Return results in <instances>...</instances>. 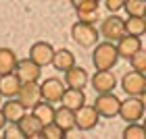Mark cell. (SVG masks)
<instances>
[{"label": "cell", "mask_w": 146, "mask_h": 139, "mask_svg": "<svg viewBox=\"0 0 146 139\" xmlns=\"http://www.w3.org/2000/svg\"><path fill=\"white\" fill-rule=\"evenodd\" d=\"M119 50L115 42H100L94 46V52H92V64H94L96 71H109L119 62Z\"/></svg>", "instance_id": "6da1fadb"}, {"label": "cell", "mask_w": 146, "mask_h": 139, "mask_svg": "<svg viewBox=\"0 0 146 139\" xmlns=\"http://www.w3.org/2000/svg\"><path fill=\"white\" fill-rule=\"evenodd\" d=\"M71 37L73 42L82 48H94L98 44V37H100V29L94 27V23H84V21H77L73 23L71 27Z\"/></svg>", "instance_id": "7a4b0ae2"}, {"label": "cell", "mask_w": 146, "mask_h": 139, "mask_svg": "<svg viewBox=\"0 0 146 139\" xmlns=\"http://www.w3.org/2000/svg\"><path fill=\"white\" fill-rule=\"evenodd\" d=\"M144 102L140 96H127V100L121 102V108H119V116L123 118L125 123H138L144 118Z\"/></svg>", "instance_id": "3957f363"}, {"label": "cell", "mask_w": 146, "mask_h": 139, "mask_svg": "<svg viewBox=\"0 0 146 139\" xmlns=\"http://www.w3.org/2000/svg\"><path fill=\"white\" fill-rule=\"evenodd\" d=\"M127 31H125V21L119 15L115 12H111L107 19H102L100 23V35L104 39H109V42H117V39H121Z\"/></svg>", "instance_id": "277c9868"}, {"label": "cell", "mask_w": 146, "mask_h": 139, "mask_svg": "<svg viewBox=\"0 0 146 139\" xmlns=\"http://www.w3.org/2000/svg\"><path fill=\"white\" fill-rule=\"evenodd\" d=\"M94 108L98 110V114L102 118H113L119 116V108H121V100L113 94V91H107V94H98L94 100Z\"/></svg>", "instance_id": "5b68a950"}, {"label": "cell", "mask_w": 146, "mask_h": 139, "mask_svg": "<svg viewBox=\"0 0 146 139\" xmlns=\"http://www.w3.org/2000/svg\"><path fill=\"white\" fill-rule=\"evenodd\" d=\"M121 87L127 96H142L146 91V73L140 71H127L121 77Z\"/></svg>", "instance_id": "8992f818"}, {"label": "cell", "mask_w": 146, "mask_h": 139, "mask_svg": "<svg viewBox=\"0 0 146 139\" xmlns=\"http://www.w3.org/2000/svg\"><path fill=\"white\" fill-rule=\"evenodd\" d=\"M40 89H42V100L56 104V102H61L65 89H67V83H63L58 77H46L40 83Z\"/></svg>", "instance_id": "52a82bcc"}, {"label": "cell", "mask_w": 146, "mask_h": 139, "mask_svg": "<svg viewBox=\"0 0 146 139\" xmlns=\"http://www.w3.org/2000/svg\"><path fill=\"white\" fill-rule=\"evenodd\" d=\"M100 121V114H98V110L94 108V104H84L82 108L75 110V125L79 131H92L98 125Z\"/></svg>", "instance_id": "ba28073f"}, {"label": "cell", "mask_w": 146, "mask_h": 139, "mask_svg": "<svg viewBox=\"0 0 146 139\" xmlns=\"http://www.w3.org/2000/svg\"><path fill=\"white\" fill-rule=\"evenodd\" d=\"M90 83H92V89L96 94H107V91H113L117 87V77L111 69L109 71H96L94 77L90 79Z\"/></svg>", "instance_id": "9c48e42d"}, {"label": "cell", "mask_w": 146, "mask_h": 139, "mask_svg": "<svg viewBox=\"0 0 146 139\" xmlns=\"http://www.w3.org/2000/svg\"><path fill=\"white\" fill-rule=\"evenodd\" d=\"M19 102H21L25 108H34V106L42 100V89H40V83L38 81H29V83H23L21 89H19Z\"/></svg>", "instance_id": "30bf717a"}, {"label": "cell", "mask_w": 146, "mask_h": 139, "mask_svg": "<svg viewBox=\"0 0 146 139\" xmlns=\"http://www.w3.org/2000/svg\"><path fill=\"white\" fill-rule=\"evenodd\" d=\"M15 73L23 83H29V81H38V79L42 77V67H40L38 62H34L31 58H23V60L17 62Z\"/></svg>", "instance_id": "8fae6325"}, {"label": "cell", "mask_w": 146, "mask_h": 139, "mask_svg": "<svg viewBox=\"0 0 146 139\" xmlns=\"http://www.w3.org/2000/svg\"><path fill=\"white\" fill-rule=\"evenodd\" d=\"M29 58L38 62L40 67H48V64H52V58H54V48L48 42H36L29 48Z\"/></svg>", "instance_id": "7c38bea8"}, {"label": "cell", "mask_w": 146, "mask_h": 139, "mask_svg": "<svg viewBox=\"0 0 146 139\" xmlns=\"http://www.w3.org/2000/svg\"><path fill=\"white\" fill-rule=\"evenodd\" d=\"M117 50H119V56H121V58L129 60L138 50H142V39L138 37V35L125 33L121 39H117Z\"/></svg>", "instance_id": "4fadbf2b"}, {"label": "cell", "mask_w": 146, "mask_h": 139, "mask_svg": "<svg viewBox=\"0 0 146 139\" xmlns=\"http://www.w3.org/2000/svg\"><path fill=\"white\" fill-rule=\"evenodd\" d=\"M21 85H23V81L17 77L15 71L0 75V94H2V98H17Z\"/></svg>", "instance_id": "5bb4252c"}, {"label": "cell", "mask_w": 146, "mask_h": 139, "mask_svg": "<svg viewBox=\"0 0 146 139\" xmlns=\"http://www.w3.org/2000/svg\"><path fill=\"white\" fill-rule=\"evenodd\" d=\"M4 112V116H6V121L9 123H19L21 118L27 114V108L19 102V98H6V102L0 106Z\"/></svg>", "instance_id": "9a60e30c"}, {"label": "cell", "mask_w": 146, "mask_h": 139, "mask_svg": "<svg viewBox=\"0 0 146 139\" xmlns=\"http://www.w3.org/2000/svg\"><path fill=\"white\" fill-rule=\"evenodd\" d=\"M65 83H67V87H77V89H84L86 85L90 83V75L88 71L84 67H71L69 71H65Z\"/></svg>", "instance_id": "2e32d148"}, {"label": "cell", "mask_w": 146, "mask_h": 139, "mask_svg": "<svg viewBox=\"0 0 146 139\" xmlns=\"http://www.w3.org/2000/svg\"><path fill=\"white\" fill-rule=\"evenodd\" d=\"M54 123L65 131V133H69V131L77 129V125H75V110L67 108V106L56 108V112H54Z\"/></svg>", "instance_id": "e0dca14e"}, {"label": "cell", "mask_w": 146, "mask_h": 139, "mask_svg": "<svg viewBox=\"0 0 146 139\" xmlns=\"http://www.w3.org/2000/svg\"><path fill=\"white\" fill-rule=\"evenodd\" d=\"M19 125H21L25 137H42L44 125H42V121H40L34 112H31V114H25L21 121H19Z\"/></svg>", "instance_id": "ac0fdd59"}, {"label": "cell", "mask_w": 146, "mask_h": 139, "mask_svg": "<svg viewBox=\"0 0 146 139\" xmlns=\"http://www.w3.org/2000/svg\"><path fill=\"white\" fill-rule=\"evenodd\" d=\"M61 104L67 106V108H71V110L82 108V106L86 104V94H84V89L67 87V89H65V94H63V98H61Z\"/></svg>", "instance_id": "d6986e66"}, {"label": "cell", "mask_w": 146, "mask_h": 139, "mask_svg": "<svg viewBox=\"0 0 146 139\" xmlns=\"http://www.w3.org/2000/svg\"><path fill=\"white\" fill-rule=\"evenodd\" d=\"M52 67L56 71H69L71 67H75V54L67 48H61V50H54V58H52Z\"/></svg>", "instance_id": "ffe728a7"}, {"label": "cell", "mask_w": 146, "mask_h": 139, "mask_svg": "<svg viewBox=\"0 0 146 139\" xmlns=\"http://www.w3.org/2000/svg\"><path fill=\"white\" fill-rule=\"evenodd\" d=\"M31 112L42 121V125H48V123H54V112L56 108L52 106V102H46V100H40L34 108H31Z\"/></svg>", "instance_id": "44dd1931"}, {"label": "cell", "mask_w": 146, "mask_h": 139, "mask_svg": "<svg viewBox=\"0 0 146 139\" xmlns=\"http://www.w3.org/2000/svg\"><path fill=\"white\" fill-rule=\"evenodd\" d=\"M17 62H19V58L11 48H0V75L13 73L17 69Z\"/></svg>", "instance_id": "7402d4cb"}, {"label": "cell", "mask_w": 146, "mask_h": 139, "mask_svg": "<svg viewBox=\"0 0 146 139\" xmlns=\"http://www.w3.org/2000/svg\"><path fill=\"white\" fill-rule=\"evenodd\" d=\"M125 31L131 33V35L142 37L146 33V17H129L125 21Z\"/></svg>", "instance_id": "603a6c76"}, {"label": "cell", "mask_w": 146, "mask_h": 139, "mask_svg": "<svg viewBox=\"0 0 146 139\" xmlns=\"http://www.w3.org/2000/svg\"><path fill=\"white\" fill-rule=\"evenodd\" d=\"M125 12L127 17H144L146 15V0H125Z\"/></svg>", "instance_id": "cb8c5ba5"}, {"label": "cell", "mask_w": 146, "mask_h": 139, "mask_svg": "<svg viewBox=\"0 0 146 139\" xmlns=\"http://www.w3.org/2000/svg\"><path fill=\"white\" fill-rule=\"evenodd\" d=\"M125 139H146V129L142 123H127V127L123 129Z\"/></svg>", "instance_id": "d4e9b609"}, {"label": "cell", "mask_w": 146, "mask_h": 139, "mask_svg": "<svg viewBox=\"0 0 146 139\" xmlns=\"http://www.w3.org/2000/svg\"><path fill=\"white\" fill-rule=\"evenodd\" d=\"M129 64L134 71H140V73H146V50H138L134 56L129 58Z\"/></svg>", "instance_id": "484cf974"}, {"label": "cell", "mask_w": 146, "mask_h": 139, "mask_svg": "<svg viewBox=\"0 0 146 139\" xmlns=\"http://www.w3.org/2000/svg\"><path fill=\"white\" fill-rule=\"evenodd\" d=\"M67 133H65L56 123H48V125H44V129H42V137H48V139H61Z\"/></svg>", "instance_id": "4316f807"}, {"label": "cell", "mask_w": 146, "mask_h": 139, "mask_svg": "<svg viewBox=\"0 0 146 139\" xmlns=\"http://www.w3.org/2000/svg\"><path fill=\"white\" fill-rule=\"evenodd\" d=\"M2 133H4V137H9V139H21V137H25V133H23V129H21L19 123H9V127H4Z\"/></svg>", "instance_id": "83f0119b"}, {"label": "cell", "mask_w": 146, "mask_h": 139, "mask_svg": "<svg viewBox=\"0 0 146 139\" xmlns=\"http://www.w3.org/2000/svg\"><path fill=\"white\" fill-rule=\"evenodd\" d=\"M75 10H98V0H71Z\"/></svg>", "instance_id": "f1b7e54d"}, {"label": "cell", "mask_w": 146, "mask_h": 139, "mask_svg": "<svg viewBox=\"0 0 146 139\" xmlns=\"http://www.w3.org/2000/svg\"><path fill=\"white\" fill-rule=\"evenodd\" d=\"M77 12V21L84 23H94L98 19V10H75Z\"/></svg>", "instance_id": "f546056e"}, {"label": "cell", "mask_w": 146, "mask_h": 139, "mask_svg": "<svg viewBox=\"0 0 146 139\" xmlns=\"http://www.w3.org/2000/svg\"><path fill=\"white\" fill-rule=\"evenodd\" d=\"M109 12H119L125 6V0H102Z\"/></svg>", "instance_id": "4dcf8cb0"}, {"label": "cell", "mask_w": 146, "mask_h": 139, "mask_svg": "<svg viewBox=\"0 0 146 139\" xmlns=\"http://www.w3.org/2000/svg\"><path fill=\"white\" fill-rule=\"evenodd\" d=\"M6 123H9V121H6V116H4V112H2V108H0V131H2V129L6 127Z\"/></svg>", "instance_id": "1f68e13d"}, {"label": "cell", "mask_w": 146, "mask_h": 139, "mask_svg": "<svg viewBox=\"0 0 146 139\" xmlns=\"http://www.w3.org/2000/svg\"><path fill=\"white\" fill-rule=\"evenodd\" d=\"M140 98H142V102H144V108H146V91H144V94H142Z\"/></svg>", "instance_id": "d6a6232c"}, {"label": "cell", "mask_w": 146, "mask_h": 139, "mask_svg": "<svg viewBox=\"0 0 146 139\" xmlns=\"http://www.w3.org/2000/svg\"><path fill=\"white\" fill-rule=\"evenodd\" d=\"M142 125H144V129H146V118H144V121H142Z\"/></svg>", "instance_id": "836d02e7"}, {"label": "cell", "mask_w": 146, "mask_h": 139, "mask_svg": "<svg viewBox=\"0 0 146 139\" xmlns=\"http://www.w3.org/2000/svg\"><path fill=\"white\" fill-rule=\"evenodd\" d=\"M0 104H2V94H0Z\"/></svg>", "instance_id": "e575fe53"}, {"label": "cell", "mask_w": 146, "mask_h": 139, "mask_svg": "<svg viewBox=\"0 0 146 139\" xmlns=\"http://www.w3.org/2000/svg\"><path fill=\"white\" fill-rule=\"evenodd\" d=\"M98 2H100V0H98Z\"/></svg>", "instance_id": "d590c367"}, {"label": "cell", "mask_w": 146, "mask_h": 139, "mask_svg": "<svg viewBox=\"0 0 146 139\" xmlns=\"http://www.w3.org/2000/svg\"><path fill=\"white\" fill-rule=\"evenodd\" d=\"M144 17H146V15H144Z\"/></svg>", "instance_id": "8d00e7d4"}]
</instances>
